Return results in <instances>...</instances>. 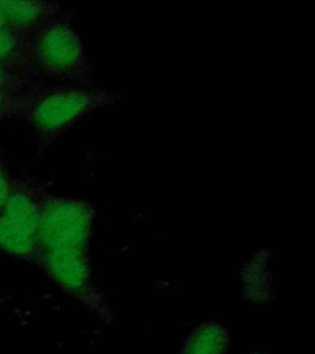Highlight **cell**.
Listing matches in <instances>:
<instances>
[{"instance_id":"1","label":"cell","mask_w":315,"mask_h":354,"mask_svg":"<svg viewBox=\"0 0 315 354\" xmlns=\"http://www.w3.org/2000/svg\"><path fill=\"white\" fill-rule=\"evenodd\" d=\"M120 100L111 91L66 84L36 95L28 107V121L41 136L53 139L90 112Z\"/></svg>"},{"instance_id":"2","label":"cell","mask_w":315,"mask_h":354,"mask_svg":"<svg viewBox=\"0 0 315 354\" xmlns=\"http://www.w3.org/2000/svg\"><path fill=\"white\" fill-rule=\"evenodd\" d=\"M33 59L44 75L71 85L91 86V66L68 19H53L41 28L33 42Z\"/></svg>"},{"instance_id":"3","label":"cell","mask_w":315,"mask_h":354,"mask_svg":"<svg viewBox=\"0 0 315 354\" xmlns=\"http://www.w3.org/2000/svg\"><path fill=\"white\" fill-rule=\"evenodd\" d=\"M95 209L88 201L44 194L41 205L39 250L89 251Z\"/></svg>"},{"instance_id":"4","label":"cell","mask_w":315,"mask_h":354,"mask_svg":"<svg viewBox=\"0 0 315 354\" xmlns=\"http://www.w3.org/2000/svg\"><path fill=\"white\" fill-rule=\"evenodd\" d=\"M33 262L39 265L64 293L80 301L102 320L111 321L110 308L91 277L89 251L39 250Z\"/></svg>"},{"instance_id":"5","label":"cell","mask_w":315,"mask_h":354,"mask_svg":"<svg viewBox=\"0 0 315 354\" xmlns=\"http://www.w3.org/2000/svg\"><path fill=\"white\" fill-rule=\"evenodd\" d=\"M44 196L39 188L30 185L11 187L9 198L3 208V216L39 239Z\"/></svg>"},{"instance_id":"6","label":"cell","mask_w":315,"mask_h":354,"mask_svg":"<svg viewBox=\"0 0 315 354\" xmlns=\"http://www.w3.org/2000/svg\"><path fill=\"white\" fill-rule=\"evenodd\" d=\"M60 6L44 1H0V17L19 25L50 22L58 14Z\"/></svg>"},{"instance_id":"7","label":"cell","mask_w":315,"mask_h":354,"mask_svg":"<svg viewBox=\"0 0 315 354\" xmlns=\"http://www.w3.org/2000/svg\"><path fill=\"white\" fill-rule=\"evenodd\" d=\"M0 250L6 254L25 259L35 260L39 252V239L33 234L24 230L14 221L6 216H0Z\"/></svg>"},{"instance_id":"8","label":"cell","mask_w":315,"mask_h":354,"mask_svg":"<svg viewBox=\"0 0 315 354\" xmlns=\"http://www.w3.org/2000/svg\"><path fill=\"white\" fill-rule=\"evenodd\" d=\"M228 344L229 336L226 327L208 322L190 335L180 354H227Z\"/></svg>"},{"instance_id":"9","label":"cell","mask_w":315,"mask_h":354,"mask_svg":"<svg viewBox=\"0 0 315 354\" xmlns=\"http://www.w3.org/2000/svg\"><path fill=\"white\" fill-rule=\"evenodd\" d=\"M17 50V39L10 28H6V22L0 24V61H4L15 55Z\"/></svg>"},{"instance_id":"10","label":"cell","mask_w":315,"mask_h":354,"mask_svg":"<svg viewBox=\"0 0 315 354\" xmlns=\"http://www.w3.org/2000/svg\"><path fill=\"white\" fill-rule=\"evenodd\" d=\"M11 185L9 183V178L6 176V171L3 166L0 164V209L4 208L6 201L9 198L10 194Z\"/></svg>"},{"instance_id":"11","label":"cell","mask_w":315,"mask_h":354,"mask_svg":"<svg viewBox=\"0 0 315 354\" xmlns=\"http://www.w3.org/2000/svg\"><path fill=\"white\" fill-rule=\"evenodd\" d=\"M0 107H1V96H0Z\"/></svg>"}]
</instances>
